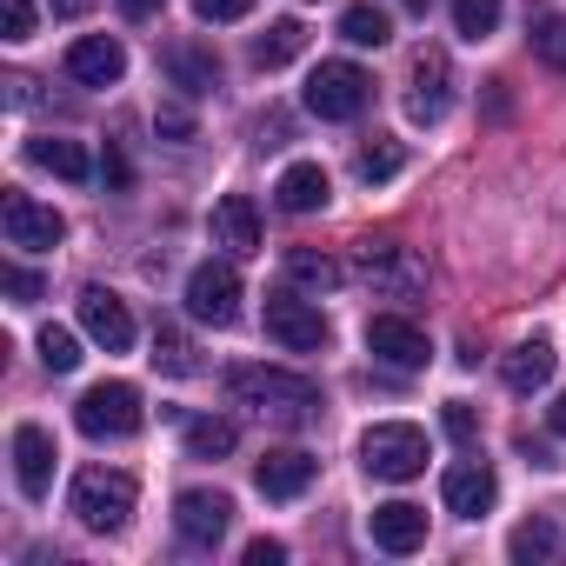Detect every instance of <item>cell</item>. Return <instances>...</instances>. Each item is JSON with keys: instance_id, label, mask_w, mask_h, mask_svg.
<instances>
[{"instance_id": "12", "label": "cell", "mask_w": 566, "mask_h": 566, "mask_svg": "<svg viewBox=\"0 0 566 566\" xmlns=\"http://www.w3.org/2000/svg\"><path fill=\"white\" fill-rule=\"evenodd\" d=\"M81 327H87V340L107 347V354H127V347H134V314H127V301L107 294V287H81Z\"/></svg>"}, {"instance_id": "37", "label": "cell", "mask_w": 566, "mask_h": 566, "mask_svg": "<svg viewBox=\"0 0 566 566\" xmlns=\"http://www.w3.org/2000/svg\"><path fill=\"white\" fill-rule=\"evenodd\" d=\"M154 127H160L167 140H193V114H187V107H174V101L154 114Z\"/></svg>"}, {"instance_id": "22", "label": "cell", "mask_w": 566, "mask_h": 566, "mask_svg": "<svg viewBox=\"0 0 566 566\" xmlns=\"http://www.w3.org/2000/svg\"><path fill=\"white\" fill-rule=\"evenodd\" d=\"M553 360H559L553 340H520V347L500 360V380H506L513 394H539V387L553 380Z\"/></svg>"}, {"instance_id": "5", "label": "cell", "mask_w": 566, "mask_h": 566, "mask_svg": "<svg viewBox=\"0 0 566 566\" xmlns=\"http://www.w3.org/2000/svg\"><path fill=\"white\" fill-rule=\"evenodd\" d=\"M354 273L367 280L374 294H387V301L427 294V260H420L413 247H394V240H367V247L354 253Z\"/></svg>"}, {"instance_id": "19", "label": "cell", "mask_w": 566, "mask_h": 566, "mask_svg": "<svg viewBox=\"0 0 566 566\" xmlns=\"http://www.w3.org/2000/svg\"><path fill=\"white\" fill-rule=\"evenodd\" d=\"M14 480H21L28 500H48V486H54V440H48V427H14Z\"/></svg>"}, {"instance_id": "38", "label": "cell", "mask_w": 566, "mask_h": 566, "mask_svg": "<svg viewBox=\"0 0 566 566\" xmlns=\"http://www.w3.org/2000/svg\"><path fill=\"white\" fill-rule=\"evenodd\" d=\"M473 427H480L473 407H467V400H447V433H453V440H473Z\"/></svg>"}, {"instance_id": "28", "label": "cell", "mask_w": 566, "mask_h": 566, "mask_svg": "<svg viewBox=\"0 0 566 566\" xmlns=\"http://www.w3.org/2000/svg\"><path fill=\"white\" fill-rule=\"evenodd\" d=\"M233 420H220V413H200V420H187V453L193 460H227L233 453Z\"/></svg>"}, {"instance_id": "43", "label": "cell", "mask_w": 566, "mask_h": 566, "mask_svg": "<svg viewBox=\"0 0 566 566\" xmlns=\"http://www.w3.org/2000/svg\"><path fill=\"white\" fill-rule=\"evenodd\" d=\"M94 0H54V14H87Z\"/></svg>"}, {"instance_id": "2", "label": "cell", "mask_w": 566, "mask_h": 566, "mask_svg": "<svg viewBox=\"0 0 566 566\" xmlns=\"http://www.w3.org/2000/svg\"><path fill=\"white\" fill-rule=\"evenodd\" d=\"M134 500H140V486L120 467H81L74 473V493H67V506H74V520L87 533H120L134 520Z\"/></svg>"}, {"instance_id": "9", "label": "cell", "mask_w": 566, "mask_h": 566, "mask_svg": "<svg viewBox=\"0 0 566 566\" xmlns=\"http://www.w3.org/2000/svg\"><path fill=\"white\" fill-rule=\"evenodd\" d=\"M447 107H453V61H447V48H420L407 67V120L433 127Z\"/></svg>"}, {"instance_id": "18", "label": "cell", "mask_w": 566, "mask_h": 566, "mask_svg": "<svg viewBox=\"0 0 566 566\" xmlns=\"http://www.w3.org/2000/svg\"><path fill=\"white\" fill-rule=\"evenodd\" d=\"M367 533H374L380 553H420L427 546V513L407 506V500H387V506L367 513Z\"/></svg>"}, {"instance_id": "42", "label": "cell", "mask_w": 566, "mask_h": 566, "mask_svg": "<svg viewBox=\"0 0 566 566\" xmlns=\"http://www.w3.org/2000/svg\"><path fill=\"white\" fill-rule=\"evenodd\" d=\"M546 420H553V433H559V440H566V394H559V400H553V407H546Z\"/></svg>"}, {"instance_id": "35", "label": "cell", "mask_w": 566, "mask_h": 566, "mask_svg": "<svg viewBox=\"0 0 566 566\" xmlns=\"http://www.w3.org/2000/svg\"><path fill=\"white\" fill-rule=\"evenodd\" d=\"M0 34H8V41H28V34H34V0H0Z\"/></svg>"}, {"instance_id": "36", "label": "cell", "mask_w": 566, "mask_h": 566, "mask_svg": "<svg viewBox=\"0 0 566 566\" xmlns=\"http://www.w3.org/2000/svg\"><path fill=\"white\" fill-rule=\"evenodd\" d=\"M193 14H200V21H247L253 0H193Z\"/></svg>"}, {"instance_id": "24", "label": "cell", "mask_w": 566, "mask_h": 566, "mask_svg": "<svg viewBox=\"0 0 566 566\" xmlns=\"http://www.w3.org/2000/svg\"><path fill=\"white\" fill-rule=\"evenodd\" d=\"M287 280H294V287H307V294H334L340 287V260L321 253V247H294L287 253Z\"/></svg>"}, {"instance_id": "16", "label": "cell", "mask_w": 566, "mask_h": 566, "mask_svg": "<svg viewBox=\"0 0 566 566\" xmlns=\"http://www.w3.org/2000/svg\"><path fill=\"white\" fill-rule=\"evenodd\" d=\"M67 74H74L81 87H114V81L127 74V48H120L114 34H87V41L67 48Z\"/></svg>"}, {"instance_id": "25", "label": "cell", "mask_w": 566, "mask_h": 566, "mask_svg": "<svg viewBox=\"0 0 566 566\" xmlns=\"http://www.w3.org/2000/svg\"><path fill=\"white\" fill-rule=\"evenodd\" d=\"M301 48H307V28L301 21H273L260 41H253V67H287V61H301Z\"/></svg>"}, {"instance_id": "29", "label": "cell", "mask_w": 566, "mask_h": 566, "mask_svg": "<svg viewBox=\"0 0 566 566\" xmlns=\"http://www.w3.org/2000/svg\"><path fill=\"white\" fill-rule=\"evenodd\" d=\"M147 360H154L160 374H174V380H187V374H193V347H187V334H180L174 321H160V327H154V354H147Z\"/></svg>"}, {"instance_id": "27", "label": "cell", "mask_w": 566, "mask_h": 566, "mask_svg": "<svg viewBox=\"0 0 566 566\" xmlns=\"http://www.w3.org/2000/svg\"><path fill=\"white\" fill-rule=\"evenodd\" d=\"M400 167H407V147H400V140H387V134H374V140H367V147L354 154V174H360L367 187H380V180H394Z\"/></svg>"}, {"instance_id": "13", "label": "cell", "mask_w": 566, "mask_h": 566, "mask_svg": "<svg viewBox=\"0 0 566 566\" xmlns=\"http://www.w3.org/2000/svg\"><path fill=\"white\" fill-rule=\"evenodd\" d=\"M0 227H8V247H61V233H67V220L54 207H41L34 193L0 200Z\"/></svg>"}, {"instance_id": "8", "label": "cell", "mask_w": 566, "mask_h": 566, "mask_svg": "<svg viewBox=\"0 0 566 566\" xmlns=\"http://www.w3.org/2000/svg\"><path fill=\"white\" fill-rule=\"evenodd\" d=\"M367 101H374V81H367L354 61H321L314 81H307V107H314L321 120H354Z\"/></svg>"}, {"instance_id": "6", "label": "cell", "mask_w": 566, "mask_h": 566, "mask_svg": "<svg viewBox=\"0 0 566 566\" xmlns=\"http://www.w3.org/2000/svg\"><path fill=\"white\" fill-rule=\"evenodd\" d=\"M266 340H280L287 354H321L327 340H334V327H327V314L314 307V301H301L294 287H280V294H266Z\"/></svg>"}, {"instance_id": "4", "label": "cell", "mask_w": 566, "mask_h": 566, "mask_svg": "<svg viewBox=\"0 0 566 566\" xmlns=\"http://www.w3.org/2000/svg\"><path fill=\"white\" fill-rule=\"evenodd\" d=\"M140 420H147V407H140V387H127V380H101L74 407V427L87 440H127V433H140Z\"/></svg>"}, {"instance_id": "1", "label": "cell", "mask_w": 566, "mask_h": 566, "mask_svg": "<svg viewBox=\"0 0 566 566\" xmlns=\"http://www.w3.org/2000/svg\"><path fill=\"white\" fill-rule=\"evenodd\" d=\"M227 394L247 413L273 420V427H307V420H321V387L307 374H287V367H233L227 374Z\"/></svg>"}, {"instance_id": "15", "label": "cell", "mask_w": 566, "mask_h": 566, "mask_svg": "<svg viewBox=\"0 0 566 566\" xmlns=\"http://www.w3.org/2000/svg\"><path fill=\"white\" fill-rule=\"evenodd\" d=\"M314 473H321V460H314V453L280 447V453H266V460L253 467V486H260L266 500H301V493L314 486Z\"/></svg>"}, {"instance_id": "7", "label": "cell", "mask_w": 566, "mask_h": 566, "mask_svg": "<svg viewBox=\"0 0 566 566\" xmlns=\"http://www.w3.org/2000/svg\"><path fill=\"white\" fill-rule=\"evenodd\" d=\"M187 314L207 327H233L240 321V273L233 260H200L187 273Z\"/></svg>"}, {"instance_id": "31", "label": "cell", "mask_w": 566, "mask_h": 566, "mask_svg": "<svg viewBox=\"0 0 566 566\" xmlns=\"http://www.w3.org/2000/svg\"><path fill=\"white\" fill-rule=\"evenodd\" d=\"M500 14H506V0H453V28L467 41H486L500 28Z\"/></svg>"}, {"instance_id": "41", "label": "cell", "mask_w": 566, "mask_h": 566, "mask_svg": "<svg viewBox=\"0 0 566 566\" xmlns=\"http://www.w3.org/2000/svg\"><path fill=\"white\" fill-rule=\"evenodd\" d=\"M160 8H167V0H120V14H127V21H154Z\"/></svg>"}, {"instance_id": "17", "label": "cell", "mask_w": 566, "mask_h": 566, "mask_svg": "<svg viewBox=\"0 0 566 566\" xmlns=\"http://www.w3.org/2000/svg\"><path fill=\"white\" fill-rule=\"evenodd\" d=\"M160 67H167V81L180 94H213L220 87V54L200 48V41H167L160 48Z\"/></svg>"}, {"instance_id": "26", "label": "cell", "mask_w": 566, "mask_h": 566, "mask_svg": "<svg viewBox=\"0 0 566 566\" xmlns=\"http://www.w3.org/2000/svg\"><path fill=\"white\" fill-rule=\"evenodd\" d=\"M340 41H354V48H387V41H394V21L374 8V0H354V8L340 14Z\"/></svg>"}, {"instance_id": "11", "label": "cell", "mask_w": 566, "mask_h": 566, "mask_svg": "<svg viewBox=\"0 0 566 566\" xmlns=\"http://www.w3.org/2000/svg\"><path fill=\"white\" fill-rule=\"evenodd\" d=\"M367 354L387 360V367H400V374H413V367L433 360L427 334H420L413 321H400V314H374V321H367Z\"/></svg>"}, {"instance_id": "40", "label": "cell", "mask_w": 566, "mask_h": 566, "mask_svg": "<svg viewBox=\"0 0 566 566\" xmlns=\"http://www.w3.org/2000/svg\"><path fill=\"white\" fill-rule=\"evenodd\" d=\"M280 559H287V546H280V539H253L247 546V566H280Z\"/></svg>"}, {"instance_id": "23", "label": "cell", "mask_w": 566, "mask_h": 566, "mask_svg": "<svg viewBox=\"0 0 566 566\" xmlns=\"http://www.w3.org/2000/svg\"><path fill=\"white\" fill-rule=\"evenodd\" d=\"M28 160L48 167V174H61V180H94V160H87L81 140H54V134H41V140H28Z\"/></svg>"}, {"instance_id": "21", "label": "cell", "mask_w": 566, "mask_h": 566, "mask_svg": "<svg viewBox=\"0 0 566 566\" xmlns=\"http://www.w3.org/2000/svg\"><path fill=\"white\" fill-rule=\"evenodd\" d=\"M327 193H334V180H327V167H321V160H294L287 174H280V187H273L280 213H321V207H327Z\"/></svg>"}, {"instance_id": "44", "label": "cell", "mask_w": 566, "mask_h": 566, "mask_svg": "<svg viewBox=\"0 0 566 566\" xmlns=\"http://www.w3.org/2000/svg\"><path fill=\"white\" fill-rule=\"evenodd\" d=\"M400 8H413V14H427V8H433V0H400Z\"/></svg>"}, {"instance_id": "10", "label": "cell", "mask_w": 566, "mask_h": 566, "mask_svg": "<svg viewBox=\"0 0 566 566\" xmlns=\"http://www.w3.org/2000/svg\"><path fill=\"white\" fill-rule=\"evenodd\" d=\"M227 526H233V500H227V493H213V486H187V493L174 500V533H180L187 546H220Z\"/></svg>"}, {"instance_id": "14", "label": "cell", "mask_w": 566, "mask_h": 566, "mask_svg": "<svg viewBox=\"0 0 566 566\" xmlns=\"http://www.w3.org/2000/svg\"><path fill=\"white\" fill-rule=\"evenodd\" d=\"M440 500H447V513H460V520H480V513H493V500H500V480H493V467H486V460H460V467H447V480H440Z\"/></svg>"}, {"instance_id": "34", "label": "cell", "mask_w": 566, "mask_h": 566, "mask_svg": "<svg viewBox=\"0 0 566 566\" xmlns=\"http://www.w3.org/2000/svg\"><path fill=\"white\" fill-rule=\"evenodd\" d=\"M0 280H8V294H14V307H34V301L48 294V280H41L34 266H8V273H0Z\"/></svg>"}, {"instance_id": "39", "label": "cell", "mask_w": 566, "mask_h": 566, "mask_svg": "<svg viewBox=\"0 0 566 566\" xmlns=\"http://www.w3.org/2000/svg\"><path fill=\"white\" fill-rule=\"evenodd\" d=\"M101 180H107V187H127V180H134V167H127V154H120V147H107V160H101Z\"/></svg>"}, {"instance_id": "30", "label": "cell", "mask_w": 566, "mask_h": 566, "mask_svg": "<svg viewBox=\"0 0 566 566\" xmlns=\"http://www.w3.org/2000/svg\"><path fill=\"white\" fill-rule=\"evenodd\" d=\"M506 553H513L520 566H533V559H553V553H559V526H553V520H526V526H513Z\"/></svg>"}, {"instance_id": "20", "label": "cell", "mask_w": 566, "mask_h": 566, "mask_svg": "<svg viewBox=\"0 0 566 566\" xmlns=\"http://www.w3.org/2000/svg\"><path fill=\"white\" fill-rule=\"evenodd\" d=\"M213 247H227L233 260L260 253V213H253V200H247V193L213 200Z\"/></svg>"}, {"instance_id": "33", "label": "cell", "mask_w": 566, "mask_h": 566, "mask_svg": "<svg viewBox=\"0 0 566 566\" xmlns=\"http://www.w3.org/2000/svg\"><path fill=\"white\" fill-rule=\"evenodd\" d=\"M533 54H539L546 67H559V74H566V14H546V21L533 28Z\"/></svg>"}, {"instance_id": "3", "label": "cell", "mask_w": 566, "mask_h": 566, "mask_svg": "<svg viewBox=\"0 0 566 566\" xmlns=\"http://www.w3.org/2000/svg\"><path fill=\"white\" fill-rule=\"evenodd\" d=\"M360 467L374 473V480H420L427 473V433L420 427H407V420H380V427H367L360 433Z\"/></svg>"}, {"instance_id": "32", "label": "cell", "mask_w": 566, "mask_h": 566, "mask_svg": "<svg viewBox=\"0 0 566 566\" xmlns=\"http://www.w3.org/2000/svg\"><path fill=\"white\" fill-rule=\"evenodd\" d=\"M41 360H48V374H74L81 367V340L67 327H41Z\"/></svg>"}]
</instances>
